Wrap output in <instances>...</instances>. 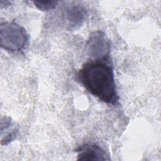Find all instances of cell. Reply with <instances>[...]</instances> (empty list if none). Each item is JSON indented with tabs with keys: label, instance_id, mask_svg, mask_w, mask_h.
Returning a JSON list of instances; mask_svg holds the SVG:
<instances>
[{
	"label": "cell",
	"instance_id": "7",
	"mask_svg": "<svg viewBox=\"0 0 161 161\" xmlns=\"http://www.w3.org/2000/svg\"><path fill=\"white\" fill-rule=\"evenodd\" d=\"M33 3L38 9L43 11H50L55 9L58 3L57 1H53V0L35 1H33Z\"/></svg>",
	"mask_w": 161,
	"mask_h": 161
},
{
	"label": "cell",
	"instance_id": "1",
	"mask_svg": "<svg viewBox=\"0 0 161 161\" xmlns=\"http://www.w3.org/2000/svg\"><path fill=\"white\" fill-rule=\"evenodd\" d=\"M77 79L85 89L101 101L116 105L119 100L110 59L92 60L78 71Z\"/></svg>",
	"mask_w": 161,
	"mask_h": 161
},
{
	"label": "cell",
	"instance_id": "4",
	"mask_svg": "<svg viewBox=\"0 0 161 161\" xmlns=\"http://www.w3.org/2000/svg\"><path fill=\"white\" fill-rule=\"evenodd\" d=\"M77 160H108L110 158L106 152L95 143H85L79 146L75 150Z\"/></svg>",
	"mask_w": 161,
	"mask_h": 161
},
{
	"label": "cell",
	"instance_id": "3",
	"mask_svg": "<svg viewBox=\"0 0 161 161\" xmlns=\"http://www.w3.org/2000/svg\"><path fill=\"white\" fill-rule=\"evenodd\" d=\"M110 49L109 40L103 31L97 30L90 34L86 44V50L91 59H110Z\"/></svg>",
	"mask_w": 161,
	"mask_h": 161
},
{
	"label": "cell",
	"instance_id": "5",
	"mask_svg": "<svg viewBox=\"0 0 161 161\" xmlns=\"http://www.w3.org/2000/svg\"><path fill=\"white\" fill-rule=\"evenodd\" d=\"M19 126L9 117H4L1 121V144L7 145L16 139Z\"/></svg>",
	"mask_w": 161,
	"mask_h": 161
},
{
	"label": "cell",
	"instance_id": "6",
	"mask_svg": "<svg viewBox=\"0 0 161 161\" xmlns=\"http://www.w3.org/2000/svg\"><path fill=\"white\" fill-rule=\"evenodd\" d=\"M86 16V10L80 6H72L66 11V19L70 30L80 27L84 21Z\"/></svg>",
	"mask_w": 161,
	"mask_h": 161
},
{
	"label": "cell",
	"instance_id": "2",
	"mask_svg": "<svg viewBox=\"0 0 161 161\" xmlns=\"http://www.w3.org/2000/svg\"><path fill=\"white\" fill-rule=\"evenodd\" d=\"M26 30L14 21L4 22L0 25V45L10 52H18L25 48L28 42Z\"/></svg>",
	"mask_w": 161,
	"mask_h": 161
}]
</instances>
